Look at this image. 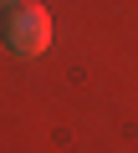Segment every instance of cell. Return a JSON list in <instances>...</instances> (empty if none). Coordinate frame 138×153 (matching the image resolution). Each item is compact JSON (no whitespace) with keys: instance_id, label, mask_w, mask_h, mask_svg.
<instances>
[{"instance_id":"cell-1","label":"cell","mask_w":138,"mask_h":153,"mask_svg":"<svg viewBox=\"0 0 138 153\" xmlns=\"http://www.w3.org/2000/svg\"><path fill=\"white\" fill-rule=\"evenodd\" d=\"M0 31H5L10 51H21V56H41V51L51 46V10L21 0V5L5 10V26H0Z\"/></svg>"},{"instance_id":"cell-2","label":"cell","mask_w":138,"mask_h":153,"mask_svg":"<svg viewBox=\"0 0 138 153\" xmlns=\"http://www.w3.org/2000/svg\"><path fill=\"white\" fill-rule=\"evenodd\" d=\"M0 5H21V0H0Z\"/></svg>"}]
</instances>
